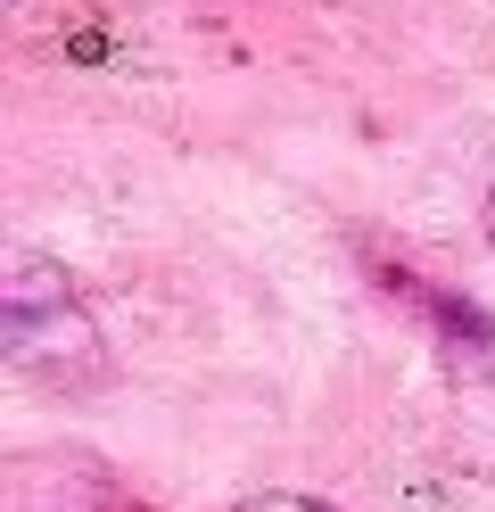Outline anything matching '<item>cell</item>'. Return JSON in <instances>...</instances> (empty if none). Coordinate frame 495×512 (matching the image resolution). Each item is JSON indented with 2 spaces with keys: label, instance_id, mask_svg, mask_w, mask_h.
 I'll return each instance as SVG.
<instances>
[{
  "label": "cell",
  "instance_id": "6da1fadb",
  "mask_svg": "<svg viewBox=\"0 0 495 512\" xmlns=\"http://www.w3.org/2000/svg\"><path fill=\"white\" fill-rule=\"evenodd\" d=\"M42 347H58V380L99 372V331H91L83 298L66 290V273H50L33 248H17L9 256V364L17 372H42L50 364Z\"/></svg>",
  "mask_w": 495,
  "mask_h": 512
},
{
  "label": "cell",
  "instance_id": "7a4b0ae2",
  "mask_svg": "<svg viewBox=\"0 0 495 512\" xmlns=\"http://www.w3.org/2000/svg\"><path fill=\"white\" fill-rule=\"evenodd\" d=\"M454 389H462V413H479V430H487V446H495V339H471Z\"/></svg>",
  "mask_w": 495,
  "mask_h": 512
},
{
  "label": "cell",
  "instance_id": "3957f363",
  "mask_svg": "<svg viewBox=\"0 0 495 512\" xmlns=\"http://www.w3.org/2000/svg\"><path fill=\"white\" fill-rule=\"evenodd\" d=\"M231 512H339V504H314V496H248V504H231Z\"/></svg>",
  "mask_w": 495,
  "mask_h": 512
},
{
  "label": "cell",
  "instance_id": "277c9868",
  "mask_svg": "<svg viewBox=\"0 0 495 512\" xmlns=\"http://www.w3.org/2000/svg\"><path fill=\"white\" fill-rule=\"evenodd\" d=\"M487 248H495V190H487Z\"/></svg>",
  "mask_w": 495,
  "mask_h": 512
}]
</instances>
